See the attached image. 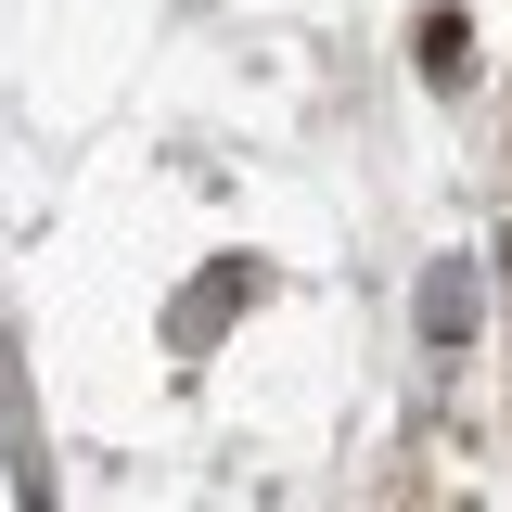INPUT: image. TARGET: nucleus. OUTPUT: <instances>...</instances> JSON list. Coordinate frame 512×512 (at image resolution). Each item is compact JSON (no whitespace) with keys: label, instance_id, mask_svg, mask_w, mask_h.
I'll return each mask as SVG.
<instances>
[{"label":"nucleus","instance_id":"1","mask_svg":"<svg viewBox=\"0 0 512 512\" xmlns=\"http://www.w3.org/2000/svg\"><path fill=\"white\" fill-rule=\"evenodd\" d=\"M461 333H474V269L436 256V269H423V346H461Z\"/></svg>","mask_w":512,"mask_h":512},{"label":"nucleus","instance_id":"2","mask_svg":"<svg viewBox=\"0 0 512 512\" xmlns=\"http://www.w3.org/2000/svg\"><path fill=\"white\" fill-rule=\"evenodd\" d=\"M461 77H474V26H461V13H423V90H461Z\"/></svg>","mask_w":512,"mask_h":512}]
</instances>
